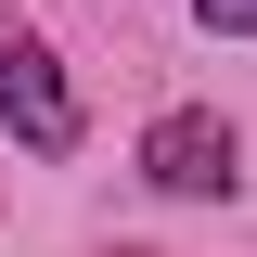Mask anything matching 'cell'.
<instances>
[{
  "label": "cell",
  "instance_id": "1",
  "mask_svg": "<svg viewBox=\"0 0 257 257\" xmlns=\"http://www.w3.org/2000/svg\"><path fill=\"white\" fill-rule=\"evenodd\" d=\"M0 116H13V142H26V155H64V142H77V90L52 77V52H39V39H13V64H0Z\"/></svg>",
  "mask_w": 257,
  "mask_h": 257
},
{
  "label": "cell",
  "instance_id": "2",
  "mask_svg": "<svg viewBox=\"0 0 257 257\" xmlns=\"http://www.w3.org/2000/svg\"><path fill=\"white\" fill-rule=\"evenodd\" d=\"M142 180L155 193H231V128L219 116H155L142 128Z\"/></svg>",
  "mask_w": 257,
  "mask_h": 257
},
{
  "label": "cell",
  "instance_id": "3",
  "mask_svg": "<svg viewBox=\"0 0 257 257\" xmlns=\"http://www.w3.org/2000/svg\"><path fill=\"white\" fill-rule=\"evenodd\" d=\"M193 13H206L219 39H257V0H193Z\"/></svg>",
  "mask_w": 257,
  "mask_h": 257
}]
</instances>
